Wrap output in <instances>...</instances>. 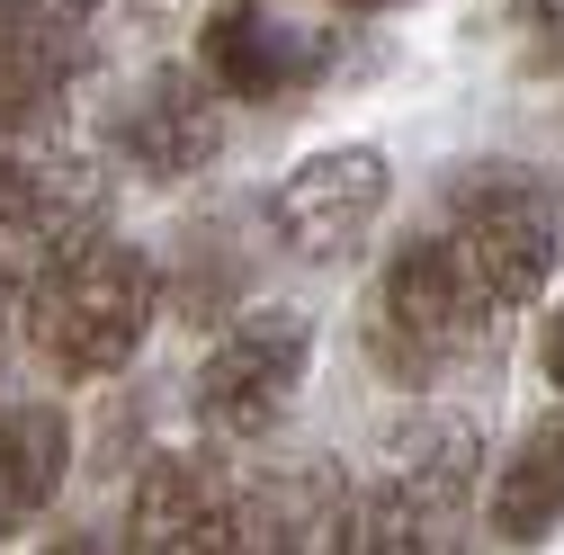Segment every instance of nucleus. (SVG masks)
Masks as SVG:
<instances>
[{
  "label": "nucleus",
  "mask_w": 564,
  "mask_h": 555,
  "mask_svg": "<svg viewBox=\"0 0 564 555\" xmlns=\"http://www.w3.org/2000/svg\"><path fill=\"white\" fill-rule=\"evenodd\" d=\"M340 511H349V475L332 457L278 466L260 483H234V546H269V555H314L340 546Z\"/></svg>",
  "instance_id": "obj_10"
},
{
  "label": "nucleus",
  "mask_w": 564,
  "mask_h": 555,
  "mask_svg": "<svg viewBox=\"0 0 564 555\" xmlns=\"http://www.w3.org/2000/svg\"><path fill=\"white\" fill-rule=\"evenodd\" d=\"M99 19V0H0V63H19L28 81L63 90L82 63V28Z\"/></svg>",
  "instance_id": "obj_13"
},
{
  "label": "nucleus",
  "mask_w": 564,
  "mask_h": 555,
  "mask_svg": "<svg viewBox=\"0 0 564 555\" xmlns=\"http://www.w3.org/2000/svg\"><path fill=\"white\" fill-rule=\"evenodd\" d=\"M225 153V90L206 73H153L126 108V162L144 179H188Z\"/></svg>",
  "instance_id": "obj_9"
},
{
  "label": "nucleus",
  "mask_w": 564,
  "mask_h": 555,
  "mask_svg": "<svg viewBox=\"0 0 564 555\" xmlns=\"http://www.w3.org/2000/svg\"><path fill=\"white\" fill-rule=\"evenodd\" d=\"M546 377L564 385V305H555V323H546Z\"/></svg>",
  "instance_id": "obj_16"
},
{
  "label": "nucleus",
  "mask_w": 564,
  "mask_h": 555,
  "mask_svg": "<svg viewBox=\"0 0 564 555\" xmlns=\"http://www.w3.org/2000/svg\"><path fill=\"white\" fill-rule=\"evenodd\" d=\"M511 10H520V28H529L546 54H564V0H511Z\"/></svg>",
  "instance_id": "obj_15"
},
{
  "label": "nucleus",
  "mask_w": 564,
  "mask_h": 555,
  "mask_svg": "<svg viewBox=\"0 0 564 555\" xmlns=\"http://www.w3.org/2000/svg\"><path fill=\"white\" fill-rule=\"evenodd\" d=\"M144 323H153V260L108 233L28 278V340L54 377H117L144 350Z\"/></svg>",
  "instance_id": "obj_2"
},
{
  "label": "nucleus",
  "mask_w": 564,
  "mask_h": 555,
  "mask_svg": "<svg viewBox=\"0 0 564 555\" xmlns=\"http://www.w3.org/2000/svg\"><path fill=\"white\" fill-rule=\"evenodd\" d=\"M305 368H314V323L305 314H288V305L234 314L225 340L206 350L197 385H188L206 439H260V431H278L288 403H296V385H305Z\"/></svg>",
  "instance_id": "obj_5"
},
{
  "label": "nucleus",
  "mask_w": 564,
  "mask_h": 555,
  "mask_svg": "<svg viewBox=\"0 0 564 555\" xmlns=\"http://www.w3.org/2000/svg\"><path fill=\"white\" fill-rule=\"evenodd\" d=\"M340 10H403V0H340Z\"/></svg>",
  "instance_id": "obj_17"
},
{
  "label": "nucleus",
  "mask_w": 564,
  "mask_h": 555,
  "mask_svg": "<svg viewBox=\"0 0 564 555\" xmlns=\"http://www.w3.org/2000/svg\"><path fill=\"white\" fill-rule=\"evenodd\" d=\"M448 251L466 269V287L484 296L492 323H511L546 296V278L564 260V197L538 171H475L448 197Z\"/></svg>",
  "instance_id": "obj_3"
},
{
  "label": "nucleus",
  "mask_w": 564,
  "mask_h": 555,
  "mask_svg": "<svg viewBox=\"0 0 564 555\" xmlns=\"http://www.w3.org/2000/svg\"><path fill=\"white\" fill-rule=\"evenodd\" d=\"M475 483H484V431L466 412H421L386 448V466L368 483H349L340 546L349 555H431L475 511Z\"/></svg>",
  "instance_id": "obj_1"
},
{
  "label": "nucleus",
  "mask_w": 564,
  "mask_h": 555,
  "mask_svg": "<svg viewBox=\"0 0 564 555\" xmlns=\"http://www.w3.org/2000/svg\"><path fill=\"white\" fill-rule=\"evenodd\" d=\"M126 546L144 555H216L234 546V475L206 448H153L126 493Z\"/></svg>",
  "instance_id": "obj_7"
},
{
  "label": "nucleus",
  "mask_w": 564,
  "mask_h": 555,
  "mask_svg": "<svg viewBox=\"0 0 564 555\" xmlns=\"http://www.w3.org/2000/svg\"><path fill=\"white\" fill-rule=\"evenodd\" d=\"M484 331H492V314H484V296L466 287L448 233H412V242L377 269V287H368V359H377L394 385L448 377Z\"/></svg>",
  "instance_id": "obj_4"
},
{
  "label": "nucleus",
  "mask_w": 564,
  "mask_h": 555,
  "mask_svg": "<svg viewBox=\"0 0 564 555\" xmlns=\"http://www.w3.org/2000/svg\"><path fill=\"white\" fill-rule=\"evenodd\" d=\"M63 475H73V422L54 403H10L0 412V537L45 520Z\"/></svg>",
  "instance_id": "obj_12"
},
{
  "label": "nucleus",
  "mask_w": 564,
  "mask_h": 555,
  "mask_svg": "<svg viewBox=\"0 0 564 555\" xmlns=\"http://www.w3.org/2000/svg\"><path fill=\"white\" fill-rule=\"evenodd\" d=\"M54 99H63V90H45V81H28L19 63H0V153H10V144H19V134H28V126H36L45 108H54Z\"/></svg>",
  "instance_id": "obj_14"
},
{
  "label": "nucleus",
  "mask_w": 564,
  "mask_h": 555,
  "mask_svg": "<svg viewBox=\"0 0 564 555\" xmlns=\"http://www.w3.org/2000/svg\"><path fill=\"white\" fill-rule=\"evenodd\" d=\"M484 520H492V537H511V546H538L546 529H564V403L546 412V422H529L520 448L492 466Z\"/></svg>",
  "instance_id": "obj_11"
},
{
  "label": "nucleus",
  "mask_w": 564,
  "mask_h": 555,
  "mask_svg": "<svg viewBox=\"0 0 564 555\" xmlns=\"http://www.w3.org/2000/svg\"><path fill=\"white\" fill-rule=\"evenodd\" d=\"M197 73L225 99H296L332 73V36L260 19V10H216L197 28Z\"/></svg>",
  "instance_id": "obj_8"
},
{
  "label": "nucleus",
  "mask_w": 564,
  "mask_h": 555,
  "mask_svg": "<svg viewBox=\"0 0 564 555\" xmlns=\"http://www.w3.org/2000/svg\"><path fill=\"white\" fill-rule=\"evenodd\" d=\"M386 153L377 144H323V153H305L288 179L269 188V233H278V251H296V260H340V251H359L368 242V225L386 216Z\"/></svg>",
  "instance_id": "obj_6"
}]
</instances>
